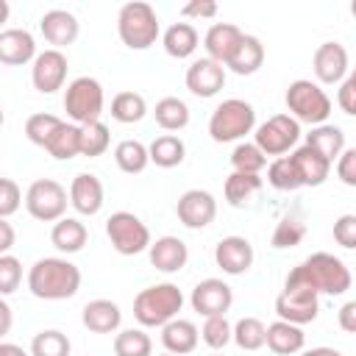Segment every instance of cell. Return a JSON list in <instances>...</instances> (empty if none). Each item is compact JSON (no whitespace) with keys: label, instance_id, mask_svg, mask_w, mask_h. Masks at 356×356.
<instances>
[{"label":"cell","instance_id":"14","mask_svg":"<svg viewBox=\"0 0 356 356\" xmlns=\"http://www.w3.org/2000/svg\"><path fill=\"white\" fill-rule=\"evenodd\" d=\"M189 303L197 314L203 317H217V314H225L234 303V289L222 281V278H203L195 284L192 295H189Z\"/></svg>","mask_w":356,"mask_h":356},{"label":"cell","instance_id":"34","mask_svg":"<svg viewBox=\"0 0 356 356\" xmlns=\"http://www.w3.org/2000/svg\"><path fill=\"white\" fill-rule=\"evenodd\" d=\"M78 139H81V125H72V122H61L58 131L50 136V142L44 145V150L56 159V161H70L78 153Z\"/></svg>","mask_w":356,"mask_h":356},{"label":"cell","instance_id":"32","mask_svg":"<svg viewBox=\"0 0 356 356\" xmlns=\"http://www.w3.org/2000/svg\"><path fill=\"white\" fill-rule=\"evenodd\" d=\"M261 186H264L261 175L231 172V175L225 178V186H222V192H225V200H228V206H234V209H242V206H250V203H253V197L261 192Z\"/></svg>","mask_w":356,"mask_h":356},{"label":"cell","instance_id":"10","mask_svg":"<svg viewBox=\"0 0 356 356\" xmlns=\"http://www.w3.org/2000/svg\"><path fill=\"white\" fill-rule=\"evenodd\" d=\"M298 139H300V122H295L289 114H273L253 134V145L264 156H275V159L286 156Z\"/></svg>","mask_w":356,"mask_h":356},{"label":"cell","instance_id":"23","mask_svg":"<svg viewBox=\"0 0 356 356\" xmlns=\"http://www.w3.org/2000/svg\"><path fill=\"white\" fill-rule=\"evenodd\" d=\"M200 342V331L192 320H184V317H175L170 320L167 325H161V345L167 353L172 356H186L197 348Z\"/></svg>","mask_w":356,"mask_h":356},{"label":"cell","instance_id":"39","mask_svg":"<svg viewBox=\"0 0 356 356\" xmlns=\"http://www.w3.org/2000/svg\"><path fill=\"white\" fill-rule=\"evenodd\" d=\"M267 184L278 192H295L300 189V178H298V170L292 164L289 156H278L267 164Z\"/></svg>","mask_w":356,"mask_h":356},{"label":"cell","instance_id":"16","mask_svg":"<svg viewBox=\"0 0 356 356\" xmlns=\"http://www.w3.org/2000/svg\"><path fill=\"white\" fill-rule=\"evenodd\" d=\"M184 81H186V89L195 97H214L225 86V67L203 56V58H195L186 67Z\"/></svg>","mask_w":356,"mask_h":356},{"label":"cell","instance_id":"15","mask_svg":"<svg viewBox=\"0 0 356 356\" xmlns=\"http://www.w3.org/2000/svg\"><path fill=\"white\" fill-rule=\"evenodd\" d=\"M348 64L350 61H348V50L342 42H323L312 56V70L317 78L314 83H325V86L339 83L350 70Z\"/></svg>","mask_w":356,"mask_h":356},{"label":"cell","instance_id":"24","mask_svg":"<svg viewBox=\"0 0 356 356\" xmlns=\"http://www.w3.org/2000/svg\"><path fill=\"white\" fill-rule=\"evenodd\" d=\"M264 345L275 353V356H295L303 350L306 345V334L300 325H292V323H284V320H275L264 328Z\"/></svg>","mask_w":356,"mask_h":356},{"label":"cell","instance_id":"5","mask_svg":"<svg viewBox=\"0 0 356 356\" xmlns=\"http://www.w3.org/2000/svg\"><path fill=\"white\" fill-rule=\"evenodd\" d=\"M286 114L295 122H306V125H323L331 117V97L325 95V89L309 78H298L286 86Z\"/></svg>","mask_w":356,"mask_h":356},{"label":"cell","instance_id":"27","mask_svg":"<svg viewBox=\"0 0 356 356\" xmlns=\"http://www.w3.org/2000/svg\"><path fill=\"white\" fill-rule=\"evenodd\" d=\"M239 39H242V31H239L236 25H231V22H214V25L206 31V36H203L206 58H211V61H217V64H225Z\"/></svg>","mask_w":356,"mask_h":356},{"label":"cell","instance_id":"51","mask_svg":"<svg viewBox=\"0 0 356 356\" xmlns=\"http://www.w3.org/2000/svg\"><path fill=\"white\" fill-rule=\"evenodd\" d=\"M181 14L184 17H197V19H211L217 14V3H211V0H195V3H186L181 8Z\"/></svg>","mask_w":356,"mask_h":356},{"label":"cell","instance_id":"36","mask_svg":"<svg viewBox=\"0 0 356 356\" xmlns=\"http://www.w3.org/2000/svg\"><path fill=\"white\" fill-rule=\"evenodd\" d=\"M147 114V103L139 92H117L111 100V117L122 125H134L139 120H145Z\"/></svg>","mask_w":356,"mask_h":356},{"label":"cell","instance_id":"26","mask_svg":"<svg viewBox=\"0 0 356 356\" xmlns=\"http://www.w3.org/2000/svg\"><path fill=\"white\" fill-rule=\"evenodd\" d=\"M292 164L298 170V178H300V186H320L325 184V178L331 175V161H325L317 150L300 145L298 150H292Z\"/></svg>","mask_w":356,"mask_h":356},{"label":"cell","instance_id":"40","mask_svg":"<svg viewBox=\"0 0 356 356\" xmlns=\"http://www.w3.org/2000/svg\"><path fill=\"white\" fill-rule=\"evenodd\" d=\"M70 350H72L70 337L58 328L39 331L31 339V356H70Z\"/></svg>","mask_w":356,"mask_h":356},{"label":"cell","instance_id":"48","mask_svg":"<svg viewBox=\"0 0 356 356\" xmlns=\"http://www.w3.org/2000/svg\"><path fill=\"white\" fill-rule=\"evenodd\" d=\"M334 239L337 245H342L345 250L356 248V214H342L334 222Z\"/></svg>","mask_w":356,"mask_h":356},{"label":"cell","instance_id":"1","mask_svg":"<svg viewBox=\"0 0 356 356\" xmlns=\"http://www.w3.org/2000/svg\"><path fill=\"white\" fill-rule=\"evenodd\" d=\"M350 284H353V275H350L348 264L328 250H317L309 259H303L298 267L289 270L284 286H306L317 295L337 298V295H345L350 289Z\"/></svg>","mask_w":356,"mask_h":356},{"label":"cell","instance_id":"12","mask_svg":"<svg viewBox=\"0 0 356 356\" xmlns=\"http://www.w3.org/2000/svg\"><path fill=\"white\" fill-rule=\"evenodd\" d=\"M67 81V56L61 50H42L36 53V58L31 61V83L36 92L42 95H53L64 86Z\"/></svg>","mask_w":356,"mask_h":356},{"label":"cell","instance_id":"29","mask_svg":"<svg viewBox=\"0 0 356 356\" xmlns=\"http://www.w3.org/2000/svg\"><path fill=\"white\" fill-rule=\"evenodd\" d=\"M306 147L317 150L325 161H337V156L348 147L345 145V131L339 125H331V122H323V125H314L309 134H306Z\"/></svg>","mask_w":356,"mask_h":356},{"label":"cell","instance_id":"3","mask_svg":"<svg viewBox=\"0 0 356 356\" xmlns=\"http://www.w3.org/2000/svg\"><path fill=\"white\" fill-rule=\"evenodd\" d=\"M181 309H184V292L170 281L145 286L134 298V317L142 328H161L170 320H175Z\"/></svg>","mask_w":356,"mask_h":356},{"label":"cell","instance_id":"20","mask_svg":"<svg viewBox=\"0 0 356 356\" xmlns=\"http://www.w3.org/2000/svg\"><path fill=\"white\" fill-rule=\"evenodd\" d=\"M147 259H150V264L159 270V273H178V270H184L186 267V261H189V248H186V242L184 239H178V236H159L156 242H150L147 245Z\"/></svg>","mask_w":356,"mask_h":356},{"label":"cell","instance_id":"46","mask_svg":"<svg viewBox=\"0 0 356 356\" xmlns=\"http://www.w3.org/2000/svg\"><path fill=\"white\" fill-rule=\"evenodd\" d=\"M22 284V261L11 253H3L0 256V298L17 292Z\"/></svg>","mask_w":356,"mask_h":356},{"label":"cell","instance_id":"58","mask_svg":"<svg viewBox=\"0 0 356 356\" xmlns=\"http://www.w3.org/2000/svg\"><path fill=\"white\" fill-rule=\"evenodd\" d=\"M3 122H6V114H3V106H0V128H3Z\"/></svg>","mask_w":356,"mask_h":356},{"label":"cell","instance_id":"55","mask_svg":"<svg viewBox=\"0 0 356 356\" xmlns=\"http://www.w3.org/2000/svg\"><path fill=\"white\" fill-rule=\"evenodd\" d=\"M0 356H31L28 350H22L19 345H14V342H6V339H0Z\"/></svg>","mask_w":356,"mask_h":356},{"label":"cell","instance_id":"7","mask_svg":"<svg viewBox=\"0 0 356 356\" xmlns=\"http://www.w3.org/2000/svg\"><path fill=\"white\" fill-rule=\"evenodd\" d=\"M106 106V95L97 78L92 75H81L75 81L67 83L64 89V111L72 120V125H89L97 122Z\"/></svg>","mask_w":356,"mask_h":356},{"label":"cell","instance_id":"11","mask_svg":"<svg viewBox=\"0 0 356 356\" xmlns=\"http://www.w3.org/2000/svg\"><path fill=\"white\" fill-rule=\"evenodd\" d=\"M275 314L292 325L314 323L320 314V295L306 286H284V292L275 298Z\"/></svg>","mask_w":356,"mask_h":356},{"label":"cell","instance_id":"50","mask_svg":"<svg viewBox=\"0 0 356 356\" xmlns=\"http://www.w3.org/2000/svg\"><path fill=\"white\" fill-rule=\"evenodd\" d=\"M337 103H339V108L345 111V114H356V75H345L342 81H339V92H337Z\"/></svg>","mask_w":356,"mask_h":356},{"label":"cell","instance_id":"49","mask_svg":"<svg viewBox=\"0 0 356 356\" xmlns=\"http://www.w3.org/2000/svg\"><path fill=\"white\" fill-rule=\"evenodd\" d=\"M337 178L345 186H356V147H345L337 156Z\"/></svg>","mask_w":356,"mask_h":356},{"label":"cell","instance_id":"2","mask_svg":"<svg viewBox=\"0 0 356 356\" xmlns=\"http://www.w3.org/2000/svg\"><path fill=\"white\" fill-rule=\"evenodd\" d=\"M28 289L39 300H70L81 289V270L64 256L36 259L28 270Z\"/></svg>","mask_w":356,"mask_h":356},{"label":"cell","instance_id":"53","mask_svg":"<svg viewBox=\"0 0 356 356\" xmlns=\"http://www.w3.org/2000/svg\"><path fill=\"white\" fill-rule=\"evenodd\" d=\"M14 242H17V231H14V225H11L8 220L0 217V256L8 253V250L14 248Z\"/></svg>","mask_w":356,"mask_h":356},{"label":"cell","instance_id":"57","mask_svg":"<svg viewBox=\"0 0 356 356\" xmlns=\"http://www.w3.org/2000/svg\"><path fill=\"white\" fill-rule=\"evenodd\" d=\"M8 14H11V6H8L6 0H0V25L8 22Z\"/></svg>","mask_w":356,"mask_h":356},{"label":"cell","instance_id":"52","mask_svg":"<svg viewBox=\"0 0 356 356\" xmlns=\"http://www.w3.org/2000/svg\"><path fill=\"white\" fill-rule=\"evenodd\" d=\"M339 328L345 331V334H353L356 331V300H348L342 309H339Z\"/></svg>","mask_w":356,"mask_h":356},{"label":"cell","instance_id":"35","mask_svg":"<svg viewBox=\"0 0 356 356\" xmlns=\"http://www.w3.org/2000/svg\"><path fill=\"white\" fill-rule=\"evenodd\" d=\"M114 161L122 172L128 175H139L145 172V167L150 164L147 159V145H142L139 139H122L117 147H114Z\"/></svg>","mask_w":356,"mask_h":356},{"label":"cell","instance_id":"37","mask_svg":"<svg viewBox=\"0 0 356 356\" xmlns=\"http://www.w3.org/2000/svg\"><path fill=\"white\" fill-rule=\"evenodd\" d=\"M111 145V134H108V125L106 122H89V125H81V139H78V153L86 156V159H97L108 150Z\"/></svg>","mask_w":356,"mask_h":356},{"label":"cell","instance_id":"33","mask_svg":"<svg viewBox=\"0 0 356 356\" xmlns=\"http://www.w3.org/2000/svg\"><path fill=\"white\" fill-rule=\"evenodd\" d=\"M153 117L159 122V128L164 131H184L189 125V106L181 97H161L153 108Z\"/></svg>","mask_w":356,"mask_h":356},{"label":"cell","instance_id":"19","mask_svg":"<svg viewBox=\"0 0 356 356\" xmlns=\"http://www.w3.org/2000/svg\"><path fill=\"white\" fill-rule=\"evenodd\" d=\"M70 206L83 214V217H95L100 209H103V200H106V192H103V184L97 175L92 172H78L70 184Z\"/></svg>","mask_w":356,"mask_h":356},{"label":"cell","instance_id":"9","mask_svg":"<svg viewBox=\"0 0 356 356\" xmlns=\"http://www.w3.org/2000/svg\"><path fill=\"white\" fill-rule=\"evenodd\" d=\"M67 203H70L67 189L58 181H53V178H39L25 192V209L39 222H56V220H61L67 214Z\"/></svg>","mask_w":356,"mask_h":356},{"label":"cell","instance_id":"43","mask_svg":"<svg viewBox=\"0 0 356 356\" xmlns=\"http://www.w3.org/2000/svg\"><path fill=\"white\" fill-rule=\"evenodd\" d=\"M61 122H64L61 117H56V114H47V111L31 114V117L25 120V136H28L33 145L44 147V145L50 142V136L58 131V125H61Z\"/></svg>","mask_w":356,"mask_h":356},{"label":"cell","instance_id":"45","mask_svg":"<svg viewBox=\"0 0 356 356\" xmlns=\"http://www.w3.org/2000/svg\"><path fill=\"white\" fill-rule=\"evenodd\" d=\"M303 236H306V225L295 217H284L273 231V248H278V250L295 248V245H300Z\"/></svg>","mask_w":356,"mask_h":356},{"label":"cell","instance_id":"47","mask_svg":"<svg viewBox=\"0 0 356 356\" xmlns=\"http://www.w3.org/2000/svg\"><path fill=\"white\" fill-rule=\"evenodd\" d=\"M22 206V189L11 178H0V217L8 220Z\"/></svg>","mask_w":356,"mask_h":356},{"label":"cell","instance_id":"8","mask_svg":"<svg viewBox=\"0 0 356 356\" xmlns=\"http://www.w3.org/2000/svg\"><path fill=\"white\" fill-rule=\"evenodd\" d=\"M106 236H108L111 248H114L120 256L145 253L147 245L153 242L147 225H145L134 211H114V214L106 220Z\"/></svg>","mask_w":356,"mask_h":356},{"label":"cell","instance_id":"17","mask_svg":"<svg viewBox=\"0 0 356 356\" xmlns=\"http://www.w3.org/2000/svg\"><path fill=\"white\" fill-rule=\"evenodd\" d=\"M253 245L245 236H222L214 245V261L225 275H242L253 267Z\"/></svg>","mask_w":356,"mask_h":356},{"label":"cell","instance_id":"41","mask_svg":"<svg viewBox=\"0 0 356 356\" xmlns=\"http://www.w3.org/2000/svg\"><path fill=\"white\" fill-rule=\"evenodd\" d=\"M114 356H153V342L142 328H125L114 337Z\"/></svg>","mask_w":356,"mask_h":356},{"label":"cell","instance_id":"44","mask_svg":"<svg viewBox=\"0 0 356 356\" xmlns=\"http://www.w3.org/2000/svg\"><path fill=\"white\" fill-rule=\"evenodd\" d=\"M200 339L211 348V350H222L231 342V323L225 320V314L217 317H206L203 328H200Z\"/></svg>","mask_w":356,"mask_h":356},{"label":"cell","instance_id":"54","mask_svg":"<svg viewBox=\"0 0 356 356\" xmlns=\"http://www.w3.org/2000/svg\"><path fill=\"white\" fill-rule=\"evenodd\" d=\"M11 325H14V312H11L8 300H6V298H0V339L11 331Z\"/></svg>","mask_w":356,"mask_h":356},{"label":"cell","instance_id":"59","mask_svg":"<svg viewBox=\"0 0 356 356\" xmlns=\"http://www.w3.org/2000/svg\"><path fill=\"white\" fill-rule=\"evenodd\" d=\"M159 356H172V353H159Z\"/></svg>","mask_w":356,"mask_h":356},{"label":"cell","instance_id":"42","mask_svg":"<svg viewBox=\"0 0 356 356\" xmlns=\"http://www.w3.org/2000/svg\"><path fill=\"white\" fill-rule=\"evenodd\" d=\"M231 167L234 172H248V175H259L267 167V156L253 145V142H239L231 153Z\"/></svg>","mask_w":356,"mask_h":356},{"label":"cell","instance_id":"21","mask_svg":"<svg viewBox=\"0 0 356 356\" xmlns=\"http://www.w3.org/2000/svg\"><path fill=\"white\" fill-rule=\"evenodd\" d=\"M36 58V39L25 28H6L0 31V64L22 67Z\"/></svg>","mask_w":356,"mask_h":356},{"label":"cell","instance_id":"60","mask_svg":"<svg viewBox=\"0 0 356 356\" xmlns=\"http://www.w3.org/2000/svg\"><path fill=\"white\" fill-rule=\"evenodd\" d=\"M214 356H222V353H214Z\"/></svg>","mask_w":356,"mask_h":356},{"label":"cell","instance_id":"30","mask_svg":"<svg viewBox=\"0 0 356 356\" xmlns=\"http://www.w3.org/2000/svg\"><path fill=\"white\" fill-rule=\"evenodd\" d=\"M161 44L167 50V56L172 58H189L197 44H200V33L192 22H172L164 33H161Z\"/></svg>","mask_w":356,"mask_h":356},{"label":"cell","instance_id":"18","mask_svg":"<svg viewBox=\"0 0 356 356\" xmlns=\"http://www.w3.org/2000/svg\"><path fill=\"white\" fill-rule=\"evenodd\" d=\"M39 31H42L44 42L53 44V50H61V47H67V44H72V42L78 39L81 22H78V17H75L72 11H67V8H50V11L42 14Z\"/></svg>","mask_w":356,"mask_h":356},{"label":"cell","instance_id":"28","mask_svg":"<svg viewBox=\"0 0 356 356\" xmlns=\"http://www.w3.org/2000/svg\"><path fill=\"white\" fill-rule=\"evenodd\" d=\"M86 239H89V231L78 217H61V220L53 222L50 242H53V248L58 253H67V256L78 253V250H83Z\"/></svg>","mask_w":356,"mask_h":356},{"label":"cell","instance_id":"6","mask_svg":"<svg viewBox=\"0 0 356 356\" xmlns=\"http://www.w3.org/2000/svg\"><path fill=\"white\" fill-rule=\"evenodd\" d=\"M256 128V108L242 97L222 100L209 117V136L214 142H239Z\"/></svg>","mask_w":356,"mask_h":356},{"label":"cell","instance_id":"25","mask_svg":"<svg viewBox=\"0 0 356 356\" xmlns=\"http://www.w3.org/2000/svg\"><path fill=\"white\" fill-rule=\"evenodd\" d=\"M264 64V44L259 36H250V33H242V39L236 42L234 53L228 56V61L222 67H228L231 72L236 75H253L259 72Z\"/></svg>","mask_w":356,"mask_h":356},{"label":"cell","instance_id":"38","mask_svg":"<svg viewBox=\"0 0 356 356\" xmlns=\"http://www.w3.org/2000/svg\"><path fill=\"white\" fill-rule=\"evenodd\" d=\"M264 323L259 317H242L231 325V339L239 350H259L264 348Z\"/></svg>","mask_w":356,"mask_h":356},{"label":"cell","instance_id":"56","mask_svg":"<svg viewBox=\"0 0 356 356\" xmlns=\"http://www.w3.org/2000/svg\"><path fill=\"white\" fill-rule=\"evenodd\" d=\"M300 356H342V350L320 345V348H312V350H306V353H300Z\"/></svg>","mask_w":356,"mask_h":356},{"label":"cell","instance_id":"4","mask_svg":"<svg viewBox=\"0 0 356 356\" xmlns=\"http://www.w3.org/2000/svg\"><path fill=\"white\" fill-rule=\"evenodd\" d=\"M117 33H120L122 44L131 47V50H147V47H153L156 39L161 36L156 8L150 3H142V0L125 3L120 8V14H117Z\"/></svg>","mask_w":356,"mask_h":356},{"label":"cell","instance_id":"22","mask_svg":"<svg viewBox=\"0 0 356 356\" xmlns=\"http://www.w3.org/2000/svg\"><path fill=\"white\" fill-rule=\"evenodd\" d=\"M81 323L83 328H89L92 334H114L122 323V312L114 300L108 298H95L83 306L81 312Z\"/></svg>","mask_w":356,"mask_h":356},{"label":"cell","instance_id":"31","mask_svg":"<svg viewBox=\"0 0 356 356\" xmlns=\"http://www.w3.org/2000/svg\"><path fill=\"white\" fill-rule=\"evenodd\" d=\"M147 159L161 170H172L186 159V145L175 134H161L147 145Z\"/></svg>","mask_w":356,"mask_h":356},{"label":"cell","instance_id":"13","mask_svg":"<svg viewBox=\"0 0 356 356\" xmlns=\"http://www.w3.org/2000/svg\"><path fill=\"white\" fill-rule=\"evenodd\" d=\"M175 214H178V220L186 228L200 231V228H206V225L214 222V217H217V200L206 189H186L178 197V203H175Z\"/></svg>","mask_w":356,"mask_h":356}]
</instances>
